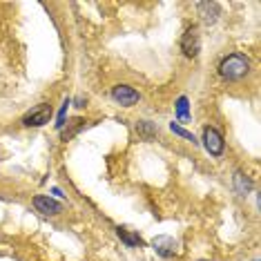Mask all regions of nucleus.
<instances>
[{
  "instance_id": "nucleus-8",
  "label": "nucleus",
  "mask_w": 261,
  "mask_h": 261,
  "mask_svg": "<svg viewBox=\"0 0 261 261\" xmlns=\"http://www.w3.org/2000/svg\"><path fill=\"white\" fill-rule=\"evenodd\" d=\"M197 11H199V18L201 22L205 25H215L221 16V5L215 3V0H205V3H199L197 5Z\"/></svg>"
},
{
  "instance_id": "nucleus-2",
  "label": "nucleus",
  "mask_w": 261,
  "mask_h": 261,
  "mask_svg": "<svg viewBox=\"0 0 261 261\" xmlns=\"http://www.w3.org/2000/svg\"><path fill=\"white\" fill-rule=\"evenodd\" d=\"M51 114H54L51 105L40 103L32 112H27V114H25V118H22V125H25V127H43V125H47V123L51 121Z\"/></svg>"
},
{
  "instance_id": "nucleus-7",
  "label": "nucleus",
  "mask_w": 261,
  "mask_h": 261,
  "mask_svg": "<svg viewBox=\"0 0 261 261\" xmlns=\"http://www.w3.org/2000/svg\"><path fill=\"white\" fill-rule=\"evenodd\" d=\"M34 207L40 212V215L45 217H56L63 212V203L51 197H45V194H38V197H34Z\"/></svg>"
},
{
  "instance_id": "nucleus-6",
  "label": "nucleus",
  "mask_w": 261,
  "mask_h": 261,
  "mask_svg": "<svg viewBox=\"0 0 261 261\" xmlns=\"http://www.w3.org/2000/svg\"><path fill=\"white\" fill-rule=\"evenodd\" d=\"M112 98L123 108H132V105L139 103V92L129 85H114L112 87Z\"/></svg>"
},
{
  "instance_id": "nucleus-1",
  "label": "nucleus",
  "mask_w": 261,
  "mask_h": 261,
  "mask_svg": "<svg viewBox=\"0 0 261 261\" xmlns=\"http://www.w3.org/2000/svg\"><path fill=\"white\" fill-rule=\"evenodd\" d=\"M250 72V61L243 54H230L219 65V76L225 81H239Z\"/></svg>"
},
{
  "instance_id": "nucleus-3",
  "label": "nucleus",
  "mask_w": 261,
  "mask_h": 261,
  "mask_svg": "<svg viewBox=\"0 0 261 261\" xmlns=\"http://www.w3.org/2000/svg\"><path fill=\"white\" fill-rule=\"evenodd\" d=\"M181 51L186 54L188 58H194V56H199V51H201V36H199V27H188L186 29V34H183V38H181Z\"/></svg>"
},
{
  "instance_id": "nucleus-16",
  "label": "nucleus",
  "mask_w": 261,
  "mask_h": 261,
  "mask_svg": "<svg viewBox=\"0 0 261 261\" xmlns=\"http://www.w3.org/2000/svg\"><path fill=\"white\" fill-rule=\"evenodd\" d=\"M74 103H76V108H79V110H83V108H85V105H87V98H83V96H79V98H76V100H74Z\"/></svg>"
},
{
  "instance_id": "nucleus-4",
  "label": "nucleus",
  "mask_w": 261,
  "mask_h": 261,
  "mask_svg": "<svg viewBox=\"0 0 261 261\" xmlns=\"http://www.w3.org/2000/svg\"><path fill=\"white\" fill-rule=\"evenodd\" d=\"M152 248H154V252H156L159 257H163V259H170V257H174V254H179V243L172 239V237H168V234L154 237Z\"/></svg>"
},
{
  "instance_id": "nucleus-11",
  "label": "nucleus",
  "mask_w": 261,
  "mask_h": 261,
  "mask_svg": "<svg viewBox=\"0 0 261 261\" xmlns=\"http://www.w3.org/2000/svg\"><path fill=\"white\" fill-rule=\"evenodd\" d=\"M136 134L141 136L143 141H152L154 136L159 134V127L154 125V123H150V121H136Z\"/></svg>"
},
{
  "instance_id": "nucleus-10",
  "label": "nucleus",
  "mask_w": 261,
  "mask_h": 261,
  "mask_svg": "<svg viewBox=\"0 0 261 261\" xmlns=\"http://www.w3.org/2000/svg\"><path fill=\"white\" fill-rule=\"evenodd\" d=\"M116 234H118V239L125 243L127 248H141V246H145V241L141 239V237L136 234V232L127 230V228H116Z\"/></svg>"
},
{
  "instance_id": "nucleus-9",
  "label": "nucleus",
  "mask_w": 261,
  "mask_h": 261,
  "mask_svg": "<svg viewBox=\"0 0 261 261\" xmlns=\"http://www.w3.org/2000/svg\"><path fill=\"white\" fill-rule=\"evenodd\" d=\"M232 183H234V190H237V194H239V197H248V194H250L252 179H250V176H246L243 172H234Z\"/></svg>"
},
{
  "instance_id": "nucleus-13",
  "label": "nucleus",
  "mask_w": 261,
  "mask_h": 261,
  "mask_svg": "<svg viewBox=\"0 0 261 261\" xmlns=\"http://www.w3.org/2000/svg\"><path fill=\"white\" fill-rule=\"evenodd\" d=\"M176 116H179V121H188L190 118V110H188V98L181 96L176 100Z\"/></svg>"
},
{
  "instance_id": "nucleus-14",
  "label": "nucleus",
  "mask_w": 261,
  "mask_h": 261,
  "mask_svg": "<svg viewBox=\"0 0 261 261\" xmlns=\"http://www.w3.org/2000/svg\"><path fill=\"white\" fill-rule=\"evenodd\" d=\"M83 125H85V121H83V118H74L72 125H69V129H63V141H69Z\"/></svg>"
},
{
  "instance_id": "nucleus-5",
  "label": "nucleus",
  "mask_w": 261,
  "mask_h": 261,
  "mask_svg": "<svg viewBox=\"0 0 261 261\" xmlns=\"http://www.w3.org/2000/svg\"><path fill=\"white\" fill-rule=\"evenodd\" d=\"M203 145H205L207 154H212V156H221L223 147H225L221 132H219L217 127H205L203 129Z\"/></svg>"
},
{
  "instance_id": "nucleus-15",
  "label": "nucleus",
  "mask_w": 261,
  "mask_h": 261,
  "mask_svg": "<svg viewBox=\"0 0 261 261\" xmlns=\"http://www.w3.org/2000/svg\"><path fill=\"white\" fill-rule=\"evenodd\" d=\"M67 108H69V98H65V103H63V108L61 112H58V123H56V129H65V116H67Z\"/></svg>"
},
{
  "instance_id": "nucleus-12",
  "label": "nucleus",
  "mask_w": 261,
  "mask_h": 261,
  "mask_svg": "<svg viewBox=\"0 0 261 261\" xmlns=\"http://www.w3.org/2000/svg\"><path fill=\"white\" fill-rule=\"evenodd\" d=\"M170 129H172V132H174L176 136H181V139L190 141V143H192V145H197V143H199V141L194 139V134H192V132H188L186 127H181L179 123H174V121H172V123H170Z\"/></svg>"
}]
</instances>
